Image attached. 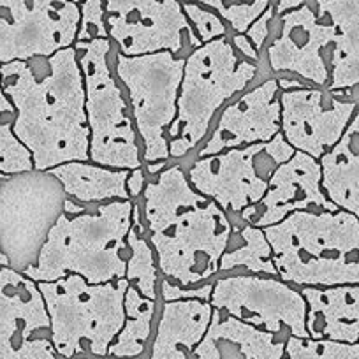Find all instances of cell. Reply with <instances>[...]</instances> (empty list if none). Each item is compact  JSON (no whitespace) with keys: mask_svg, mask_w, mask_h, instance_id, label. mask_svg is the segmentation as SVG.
<instances>
[{"mask_svg":"<svg viewBox=\"0 0 359 359\" xmlns=\"http://www.w3.org/2000/svg\"><path fill=\"white\" fill-rule=\"evenodd\" d=\"M259 69L236 53L229 37L201 44L185 57L176 118L168 130L172 162L194 155L220 109L259 81Z\"/></svg>","mask_w":359,"mask_h":359,"instance_id":"cell-5","label":"cell"},{"mask_svg":"<svg viewBox=\"0 0 359 359\" xmlns=\"http://www.w3.org/2000/svg\"><path fill=\"white\" fill-rule=\"evenodd\" d=\"M9 178H11V176L4 175V172H0V182H6V180H9Z\"/></svg>","mask_w":359,"mask_h":359,"instance_id":"cell-40","label":"cell"},{"mask_svg":"<svg viewBox=\"0 0 359 359\" xmlns=\"http://www.w3.org/2000/svg\"><path fill=\"white\" fill-rule=\"evenodd\" d=\"M212 316L210 302H161L147 359H192L208 331Z\"/></svg>","mask_w":359,"mask_h":359,"instance_id":"cell-19","label":"cell"},{"mask_svg":"<svg viewBox=\"0 0 359 359\" xmlns=\"http://www.w3.org/2000/svg\"><path fill=\"white\" fill-rule=\"evenodd\" d=\"M111 64L129 101L143 165L169 164L168 130L176 118L185 57L169 51L123 57L113 48Z\"/></svg>","mask_w":359,"mask_h":359,"instance_id":"cell-8","label":"cell"},{"mask_svg":"<svg viewBox=\"0 0 359 359\" xmlns=\"http://www.w3.org/2000/svg\"><path fill=\"white\" fill-rule=\"evenodd\" d=\"M113 48L123 57L169 51L187 57L201 46L182 0H104Z\"/></svg>","mask_w":359,"mask_h":359,"instance_id":"cell-13","label":"cell"},{"mask_svg":"<svg viewBox=\"0 0 359 359\" xmlns=\"http://www.w3.org/2000/svg\"><path fill=\"white\" fill-rule=\"evenodd\" d=\"M306 210L337 212L338 208L323 189L320 162L305 151H294L291 158L275 169L261 201L243 210L238 219L264 229L282 222L291 213Z\"/></svg>","mask_w":359,"mask_h":359,"instance_id":"cell-18","label":"cell"},{"mask_svg":"<svg viewBox=\"0 0 359 359\" xmlns=\"http://www.w3.org/2000/svg\"><path fill=\"white\" fill-rule=\"evenodd\" d=\"M150 176L147 175V169L137 168V169H130L129 171V178H127V191H129L130 199H140L141 194H143L144 187H147V182Z\"/></svg>","mask_w":359,"mask_h":359,"instance_id":"cell-36","label":"cell"},{"mask_svg":"<svg viewBox=\"0 0 359 359\" xmlns=\"http://www.w3.org/2000/svg\"><path fill=\"white\" fill-rule=\"evenodd\" d=\"M231 273L278 277L273 248L266 238L264 229L236 219L233 236L219 262V277Z\"/></svg>","mask_w":359,"mask_h":359,"instance_id":"cell-26","label":"cell"},{"mask_svg":"<svg viewBox=\"0 0 359 359\" xmlns=\"http://www.w3.org/2000/svg\"><path fill=\"white\" fill-rule=\"evenodd\" d=\"M137 201L162 278L182 287L219 278L220 257L238 217L196 191L182 162L150 176Z\"/></svg>","mask_w":359,"mask_h":359,"instance_id":"cell-1","label":"cell"},{"mask_svg":"<svg viewBox=\"0 0 359 359\" xmlns=\"http://www.w3.org/2000/svg\"><path fill=\"white\" fill-rule=\"evenodd\" d=\"M34 62L0 65L2 86L16 109L13 133L32 154L36 171L90 161L85 81L74 46Z\"/></svg>","mask_w":359,"mask_h":359,"instance_id":"cell-2","label":"cell"},{"mask_svg":"<svg viewBox=\"0 0 359 359\" xmlns=\"http://www.w3.org/2000/svg\"><path fill=\"white\" fill-rule=\"evenodd\" d=\"M0 266H11V261H9L8 254L4 252L2 245H0Z\"/></svg>","mask_w":359,"mask_h":359,"instance_id":"cell-39","label":"cell"},{"mask_svg":"<svg viewBox=\"0 0 359 359\" xmlns=\"http://www.w3.org/2000/svg\"><path fill=\"white\" fill-rule=\"evenodd\" d=\"M294 151L280 133L266 143L231 148L208 157H189L182 165L196 191L231 217H240L243 210L261 201L275 169Z\"/></svg>","mask_w":359,"mask_h":359,"instance_id":"cell-9","label":"cell"},{"mask_svg":"<svg viewBox=\"0 0 359 359\" xmlns=\"http://www.w3.org/2000/svg\"><path fill=\"white\" fill-rule=\"evenodd\" d=\"M334 27L317 15L316 2L275 16L268 44L261 53L259 81L266 78H296L309 86L327 88Z\"/></svg>","mask_w":359,"mask_h":359,"instance_id":"cell-11","label":"cell"},{"mask_svg":"<svg viewBox=\"0 0 359 359\" xmlns=\"http://www.w3.org/2000/svg\"><path fill=\"white\" fill-rule=\"evenodd\" d=\"M161 302L144 298L136 287L129 285L126 292V320L111 344L106 359H147L154 338L155 323Z\"/></svg>","mask_w":359,"mask_h":359,"instance_id":"cell-25","label":"cell"},{"mask_svg":"<svg viewBox=\"0 0 359 359\" xmlns=\"http://www.w3.org/2000/svg\"><path fill=\"white\" fill-rule=\"evenodd\" d=\"M134 201L86 206L79 213L62 212L48 233L36 264L23 275L34 282H55L78 275L88 284L126 278L127 234L133 227Z\"/></svg>","mask_w":359,"mask_h":359,"instance_id":"cell-3","label":"cell"},{"mask_svg":"<svg viewBox=\"0 0 359 359\" xmlns=\"http://www.w3.org/2000/svg\"><path fill=\"white\" fill-rule=\"evenodd\" d=\"M319 162L327 199L359 220V108L340 141Z\"/></svg>","mask_w":359,"mask_h":359,"instance_id":"cell-23","label":"cell"},{"mask_svg":"<svg viewBox=\"0 0 359 359\" xmlns=\"http://www.w3.org/2000/svg\"><path fill=\"white\" fill-rule=\"evenodd\" d=\"M85 81L90 162L115 169L143 168L141 143L129 101L111 64V39L76 41Z\"/></svg>","mask_w":359,"mask_h":359,"instance_id":"cell-7","label":"cell"},{"mask_svg":"<svg viewBox=\"0 0 359 359\" xmlns=\"http://www.w3.org/2000/svg\"><path fill=\"white\" fill-rule=\"evenodd\" d=\"M65 201L64 187L50 171L34 169L0 184V245L11 268L23 273L36 264Z\"/></svg>","mask_w":359,"mask_h":359,"instance_id":"cell-10","label":"cell"},{"mask_svg":"<svg viewBox=\"0 0 359 359\" xmlns=\"http://www.w3.org/2000/svg\"><path fill=\"white\" fill-rule=\"evenodd\" d=\"M213 309L285 338H309L302 289L269 275L231 273L213 282Z\"/></svg>","mask_w":359,"mask_h":359,"instance_id":"cell-12","label":"cell"},{"mask_svg":"<svg viewBox=\"0 0 359 359\" xmlns=\"http://www.w3.org/2000/svg\"><path fill=\"white\" fill-rule=\"evenodd\" d=\"M64 187L67 198L85 206L109 201H129V169H115L94 162L72 161L50 169Z\"/></svg>","mask_w":359,"mask_h":359,"instance_id":"cell-24","label":"cell"},{"mask_svg":"<svg viewBox=\"0 0 359 359\" xmlns=\"http://www.w3.org/2000/svg\"><path fill=\"white\" fill-rule=\"evenodd\" d=\"M282 359H359V345L289 337Z\"/></svg>","mask_w":359,"mask_h":359,"instance_id":"cell-29","label":"cell"},{"mask_svg":"<svg viewBox=\"0 0 359 359\" xmlns=\"http://www.w3.org/2000/svg\"><path fill=\"white\" fill-rule=\"evenodd\" d=\"M317 15L334 27L331 81L334 92H359V0H313Z\"/></svg>","mask_w":359,"mask_h":359,"instance_id":"cell-22","label":"cell"},{"mask_svg":"<svg viewBox=\"0 0 359 359\" xmlns=\"http://www.w3.org/2000/svg\"><path fill=\"white\" fill-rule=\"evenodd\" d=\"M285 338L213 309L208 331L192 359H282Z\"/></svg>","mask_w":359,"mask_h":359,"instance_id":"cell-20","label":"cell"},{"mask_svg":"<svg viewBox=\"0 0 359 359\" xmlns=\"http://www.w3.org/2000/svg\"><path fill=\"white\" fill-rule=\"evenodd\" d=\"M215 11L233 34H245L248 27L271 6L273 0H185Z\"/></svg>","mask_w":359,"mask_h":359,"instance_id":"cell-28","label":"cell"},{"mask_svg":"<svg viewBox=\"0 0 359 359\" xmlns=\"http://www.w3.org/2000/svg\"><path fill=\"white\" fill-rule=\"evenodd\" d=\"M34 171L32 154L13 133V123L0 126V172L8 176Z\"/></svg>","mask_w":359,"mask_h":359,"instance_id":"cell-30","label":"cell"},{"mask_svg":"<svg viewBox=\"0 0 359 359\" xmlns=\"http://www.w3.org/2000/svg\"><path fill=\"white\" fill-rule=\"evenodd\" d=\"M277 275L294 287L359 285V220L345 210H306L264 227Z\"/></svg>","mask_w":359,"mask_h":359,"instance_id":"cell-4","label":"cell"},{"mask_svg":"<svg viewBox=\"0 0 359 359\" xmlns=\"http://www.w3.org/2000/svg\"><path fill=\"white\" fill-rule=\"evenodd\" d=\"M306 0H273V6H275V15L280 16L284 13L292 11V9H298L305 4Z\"/></svg>","mask_w":359,"mask_h":359,"instance_id":"cell-38","label":"cell"},{"mask_svg":"<svg viewBox=\"0 0 359 359\" xmlns=\"http://www.w3.org/2000/svg\"><path fill=\"white\" fill-rule=\"evenodd\" d=\"M182 6H184L185 16L203 44L219 39V37H229V27L215 11L196 2H185V0H182Z\"/></svg>","mask_w":359,"mask_h":359,"instance_id":"cell-31","label":"cell"},{"mask_svg":"<svg viewBox=\"0 0 359 359\" xmlns=\"http://www.w3.org/2000/svg\"><path fill=\"white\" fill-rule=\"evenodd\" d=\"M76 359H90V358H76Z\"/></svg>","mask_w":359,"mask_h":359,"instance_id":"cell-42","label":"cell"},{"mask_svg":"<svg viewBox=\"0 0 359 359\" xmlns=\"http://www.w3.org/2000/svg\"><path fill=\"white\" fill-rule=\"evenodd\" d=\"M275 16H277L275 15V6L273 2H271V6H269V8L266 9L250 27H248L247 32H245V36L252 41V44H254L255 48H257L259 53H262V51H264V46L268 44L269 34H271V22H273Z\"/></svg>","mask_w":359,"mask_h":359,"instance_id":"cell-34","label":"cell"},{"mask_svg":"<svg viewBox=\"0 0 359 359\" xmlns=\"http://www.w3.org/2000/svg\"><path fill=\"white\" fill-rule=\"evenodd\" d=\"M79 6L69 0H0V65L74 46Z\"/></svg>","mask_w":359,"mask_h":359,"instance_id":"cell-14","label":"cell"},{"mask_svg":"<svg viewBox=\"0 0 359 359\" xmlns=\"http://www.w3.org/2000/svg\"><path fill=\"white\" fill-rule=\"evenodd\" d=\"M79 13L81 20H79L76 41L109 39L104 0H85L83 4H79Z\"/></svg>","mask_w":359,"mask_h":359,"instance_id":"cell-32","label":"cell"},{"mask_svg":"<svg viewBox=\"0 0 359 359\" xmlns=\"http://www.w3.org/2000/svg\"><path fill=\"white\" fill-rule=\"evenodd\" d=\"M358 345H359V340H358Z\"/></svg>","mask_w":359,"mask_h":359,"instance_id":"cell-43","label":"cell"},{"mask_svg":"<svg viewBox=\"0 0 359 359\" xmlns=\"http://www.w3.org/2000/svg\"><path fill=\"white\" fill-rule=\"evenodd\" d=\"M126 280L129 282V285L136 287L144 298L161 302L158 284L162 280V275L157 264V255H155L154 248L148 241L137 199H134L133 227L127 234Z\"/></svg>","mask_w":359,"mask_h":359,"instance_id":"cell-27","label":"cell"},{"mask_svg":"<svg viewBox=\"0 0 359 359\" xmlns=\"http://www.w3.org/2000/svg\"><path fill=\"white\" fill-rule=\"evenodd\" d=\"M16 109L13 106L11 99L6 95L4 86H2V76H0V126L2 123H13L15 122Z\"/></svg>","mask_w":359,"mask_h":359,"instance_id":"cell-37","label":"cell"},{"mask_svg":"<svg viewBox=\"0 0 359 359\" xmlns=\"http://www.w3.org/2000/svg\"><path fill=\"white\" fill-rule=\"evenodd\" d=\"M280 111L277 78L254 83L220 109L206 140L191 157H208L231 148L271 141L280 134Z\"/></svg>","mask_w":359,"mask_h":359,"instance_id":"cell-17","label":"cell"},{"mask_svg":"<svg viewBox=\"0 0 359 359\" xmlns=\"http://www.w3.org/2000/svg\"><path fill=\"white\" fill-rule=\"evenodd\" d=\"M306 302V333L312 340L358 344L359 285L303 287Z\"/></svg>","mask_w":359,"mask_h":359,"instance_id":"cell-21","label":"cell"},{"mask_svg":"<svg viewBox=\"0 0 359 359\" xmlns=\"http://www.w3.org/2000/svg\"><path fill=\"white\" fill-rule=\"evenodd\" d=\"M0 359H58L37 282L0 266Z\"/></svg>","mask_w":359,"mask_h":359,"instance_id":"cell-16","label":"cell"},{"mask_svg":"<svg viewBox=\"0 0 359 359\" xmlns=\"http://www.w3.org/2000/svg\"><path fill=\"white\" fill-rule=\"evenodd\" d=\"M0 184H2V182H0Z\"/></svg>","mask_w":359,"mask_h":359,"instance_id":"cell-44","label":"cell"},{"mask_svg":"<svg viewBox=\"0 0 359 359\" xmlns=\"http://www.w3.org/2000/svg\"><path fill=\"white\" fill-rule=\"evenodd\" d=\"M229 39H231V44H233V48L236 50V53L240 55V57H243L245 60H250L254 62V64L261 65V53H259L257 48L252 44V41L248 39L245 34L231 32Z\"/></svg>","mask_w":359,"mask_h":359,"instance_id":"cell-35","label":"cell"},{"mask_svg":"<svg viewBox=\"0 0 359 359\" xmlns=\"http://www.w3.org/2000/svg\"><path fill=\"white\" fill-rule=\"evenodd\" d=\"M69 2H72V4L79 6V4H83V2H85V0H69Z\"/></svg>","mask_w":359,"mask_h":359,"instance_id":"cell-41","label":"cell"},{"mask_svg":"<svg viewBox=\"0 0 359 359\" xmlns=\"http://www.w3.org/2000/svg\"><path fill=\"white\" fill-rule=\"evenodd\" d=\"M213 291V282L198 285V287H182L172 282L162 278L158 284V292H161V302H178V299H201V302H210Z\"/></svg>","mask_w":359,"mask_h":359,"instance_id":"cell-33","label":"cell"},{"mask_svg":"<svg viewBox=\"0 0 359 359\" xmlns=\"http://www.w3.org/2000/svg\"><path fill=\"white\" fill-rule=\"evenodd\" d=\"M46 303L58 359H106L126 320L129 282L88 284L78 275L37 282Z\"/></svg>","mask_w":359,"mask_h":359,"instance_id":"cell-6","label":"cell"},{"mask_svg":"<svg viewBox=\"0 0 359 359\" xmlns=\"http://www.w3.org/2000/svg\"><path fill=\"white\" fill-rule=\"evenodd\" d=\"M280 133L296 151L320 161L344 136L359 108V92L319 86L280 90Z\"/></svg>","mask_w":359,"mask_h":359,"instance_id":"cell-15","label":"cell"}]
</instances>
